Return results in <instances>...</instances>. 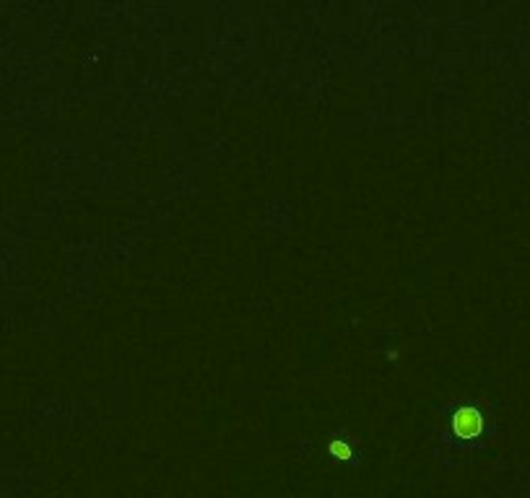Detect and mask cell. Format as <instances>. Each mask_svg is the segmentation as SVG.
I'll list each match as a JSON object with an SVG mask.
<instances>
[{"mask_svg": "<svg viewBox=\"0 0 530 498\" xmlns=\"http://www.w3.org/2000/svg\"><path fill=\"white\" fill-rule=\"evenodd\" d=\"M481 425H484L481 423V415L473 408H463V410H457L453 415V428L460 436H476L481 431Z\"/></svg>", "mask_w": 530, "mask_h": 498, "instance_id": "6da1fadb", "label": "cell"}]
</instances>
